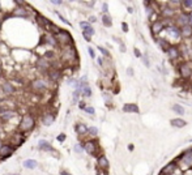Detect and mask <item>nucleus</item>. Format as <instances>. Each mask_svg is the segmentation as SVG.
Returning a JSON list of instances; mask_svg holds the SVG:
<instances>
[{"label":"nucleus","mask_w":192,"mask_h":175,"mask_svg":"<svg viewBox=\"0 0 192 175\" xmlns=\"http://www.w3.org/2000/svg\"><path fill=\"white\" fill-rule=\"evenodd\" d=\"M48 76H50V80L56 81V80H59V77H60V71H58V69H52V71H50V73H48Z\"/></svg>","instance_id":"obj_25"},{"label":"nucleus","mask_w":192,"mask_h":175,"mask_svg":"<svg viewBox=\"0 0 192 175\" xmlns=\"http://www.w3.org/2000/svg\"><path fill=\"white\" fill-rule=\"evenodd\" d=\"M85 113H88V114L93 115V114H94V109H93V107H90V106H86V107H85Z\"/></svg>","instance_id":"obj_34"},{"label":"nucleus","mask_w":192,"mask_h":175,"mask_svg":"<svg viewBox=\"0 0 192 175\" xmlns=\"http://www.w3.org/2000/svg\"><path fill=\"white\" fill-rule=\"evenodd\" d=\"M56 41L60 43V45H64V46H68L72 43V37L71 34L66 32V30H60L58 34H56Z\"/></svg>","instance_id":"obj_2"},{"label":"nucleus","mask_w":192,"mask_h":175,"mask_svg":"<svg viewBox=\"0 0 192 175\" xmlns=\"http://www.w3.org/2000/svg\"><path fill=\"white\" fill-rule=\"evenodd\" d=\"M4 144H2V140H0V149H2V147H3Z\"/></svg>","instance_id":"obj_47"},{"label":"nucleus","mask_w":192,"mask_h":175,"mask_svg":"<svg viewBox=\"0 0 192 175\" xmlns=\"http://www.w3.org/2000/svg\"><path fill=\"white\" fill-rule=\"evenodd\" d=\"M48 88V82L43 79H37L32 82V89L36 91H45Z\"/></svg>","instance_id":"obj_4"},{"label":"nucleus","mask_w":192,"mask_h":175,"mask_svg":"<svg viewBox=\"0 0 192 175\" xmlns=\"http://www.w3.org/2000/svg\"><path fill=\"white\" fill-rule=\"evenodd\" d=\"M98 50H100V51H101V52H102V54H103V55H105L106 58H109V56H110V52H109V51H107V50H106V48H103V47H101V46H100V47H98Z\"/></svg>","instance_id":"obj_32"},{"label":"nucleus","mask_w":192,"mask_h":175,"mask_svg":"<svg viewBox=\"0 0 192 175\" xmlns=\"http://www.w3.org/2000/svg\"><path fill=\"white\" fill-rule=\"evenodd\" d=\"M190 25L192 26V13H191V21H190Z\"/></svg>","instance_id":"obj_46"},{"label":"nucleus","mask_w":192,"mask_h":175,"mask_svg":"<svg viewBox=\"0 0 192 175\" xmlns=\"http://www.w3.org/2000/svg\"><path fill=\"white\" fill-rule=\"evenodd\" d=\"M63 59L64 60H71V61L77 59L76 50L72 46L71 47H66V48H64V51H63Z\"/></svg>","instance_id":"obj_7"},{"label":"nucleus","mask_w":192,"mask_h":175,"mask_svg":"<svg viewBox=\"0 0 192 175\" xmlns=\"http://www.w3.org/2000/svg\"><path fill=\"white\" fill-rule=\"evenodd\" d=\"M2 88H3L4 93H7V94H12V93H14V88L11 85V82H4Z\"/></svg>","instance_id":"obj_23"},{"label":"nucleus","mask_w":192,"mask_h":175,"mask_svg":"<svg viewBox=\"0 0 192 175\" xmlns=\"http://www.w3.org/2000/svg\"><path fill=\"white\" fill-rule=\"evenodd\" d=\"M123 111L124 113H140V109L139 106L135 105V103H126L124 106H123Z\"/></svg>","instance_id":"obj_11"},{"label":"nucleus","mask_w":192,"mask_h":175,"mask_svg":"<svg viewBox=\"0 0 192 175\" xmlns=\"http://www.w3.org/2000/svg\"><path fill=\"white\" fill-rule=\"evenodd\" d=\"M173 111H174V113H176V114H179V115H183L186 113L184 109H183V106H180V105H174L173 106Z\"/></svg>","instance_id":"obj_28"},{"label":"nucleus","mask_w":192,"mask_h":175,"mask_svg":"<svg viewBox=\"0 0 192 175\" xmlns=\"http://www.w3.org/2000/svg\"><path fill=\"white\" fill-rule=\"evenodd\" d=\"M54 120H55V115L54 114H46L45 116H43V119H42V123L45 124V125H51L54 123Z\"/></svg>","instance_id":"obj_18"},{"label":"nucleus","mask_w":192,"mask_h":175,"mask_svg":"<svg viewBox=\"0 0 192 175\" xmlns=\"http://www.w3.org/2000/svg\"><path fill=\"white\" fill-rule=\"evenodd\" d=\"M161 14H162V17H165V18L174 17V9H173V7H164Z\"/></svg>","instance_id":"obj_17"},{"label":"nucleus","mask_w":192,"mask_h":175,"mask_svg":"<svg viewBox=\"0 0 192 175\" xmlns=\"http://www.w3.org/2000/svg\"><path fill=\"white\" fill-rule=\"evenodd\" d=\"M170 124L173 125V127L175 128H183L187 125V121L183 120V119H180V118H176V119H173V120H170Z\"/></svg>","instance_id":"obj_13"},{"label":"nucleus","mask_w":192,"mask_h":175,"mask_svg":"<svg viewBox=\"0 0 192 175\" xmlns=\"http://www.w3.org/2000/svg\"><path fill=\"white\" fill-rule=\"evenodd\" d=\"M180 4L186 9H190V11H192V0H184V2H182Z\"/></svg>","instance_id":"obj_30"},{"label":"nucleus","mask_w":192,"mask_h":175,"mask_svg":"<svg viewBox=\"0 0 192 175\" xmlns=\"http://www.w3.org/2000/svg\"><path fill=\"white\" fill-rule=\"evenodd\" d=\"M103 12H105V14H106V12H107V4H106V3L103 4Z\"/></svg>","instance_id":"obj_42"},{"label":"nucleus","mask_w":192,"mask_h":175,"mask_svg":"<svg viewBox=\"0 0 192 175\" xmlns=\"http://www.w3.org/2000/svg\"><path fill=\"white\" fill-rule=\"evenodd\" d=\"M16 14H21V16H26V12L24 11L22 8H20V9H17V11H16Z\"/></svg>","instance_id":"obj_36"},{"label":"nucleus","mask_w":192,"mask_h":175,"mask_svg":"<svg viewBox=\"0 0 192 175\" xmlns=\"http://www.w3.org/2000/svg\"><path fill=\"white\" fill-rule=\"evenodd\" d=\"M94 21H96V17L92 16V17H90V22H94Z\"/></svg>","instance_id":"obj_44"},{"label":"nucleus","mask_w":192,"mask_h":175,"mask_svg":"<svg viewBox=\"0 0 192 175\" xmlns=\"http://www.w3.org/2000/svg\"><path fill=\"white\" fill-rule=\"evenodd\" d=\"M135 55H136L137 58H140V56H141V54H140V51H139V50H135Z\"/></svg>","instance_id":"obj_41"},{"label":"nucleus","mask_w":192,"mask_h":175,"mask_svg":"<svg viewBox=\"0 0 192 175\" xmlns=\"http://www.w3.org/2000/svg\"><path fill=\"white\" fill-rule=\"evenodd\" d=\"M52 4H55V6H60V4H62V2H51Z\"/></svg>","instance_id":"obj_43"},{"label":"nucleus","mask_w":192,"mask_h":175,"mask_svg":"<svg viewBox=\"0 0 192 175\" xmlns=\"http://www.w3.org/2000/svg\"><path fill=\"white\" fill-rule=\"evenodd\" d=\"M84 149H85L86 153H89V154H92V155L97 154V150H98L97 141H94V140H89V141H85V144H84Z\"/></svg>","instance_id":"obj_6"},{"label":"nucleus","mask_w":192,"mask_h":175,"mask_svg":"<svg viewBox=\"0 0 192 175\" xmlns=\"http://www.w3.org/2000/svg\"><path fill=\"white\" fill-rule=\"evenodd\" d=\"M60 175H70V174H68L67 171H62V173H60Z\"/></svg>","instance_id":"obj_45"},{"label":"nucleus","mask_w":192,"mask_h":175,"mask_svg":"<svg viewBox=\"0 0 192 175\" xmlns=\"http://www.w3.org/2000/svg\"><path fill=\"white\" fill-rule=\"evenodd\" d=\"M157 42H158V45L162 47V50L164 51H167L170 48V43L167 42L166 39H164V38H160V39H157Z\"/></svg>","instance_id":"obj_24"},{"label":"nucleus","mask_w":192,"mask_h":175,"mask_svg":"<svg viewBox=\"0 0 192 175\" xmlns=\"http://www.w3.org/2000/svg\"><path fill=\"white\" fill-rule=\"evenodd\" d=\"M94 34V29H93L92 26L90 28H88V29H85V30H82V35H84V38L89 42L90 39H92V35Z\"/></svg>","instance_id":"obj_22"},{"label":"nucleus","mask_w":192,"mask_h":175,"mask_svg":"<svg viewBox=\"0 0 192 175\" xmlns=\"http://www.w3.org/2000/svg\"><path fill=\"white\" fill-rule=\"evenodd\" d=\"M89 133L93 135V136H97V133H98V128H97V127H90V128H89Z\"/></svg>","instance_id":"obj_33"},{"label":"nucleus","mask_w":192,"mask_h":175,"mask_svg":"<svg viewBox=\"0 0 192 175\" xmlns=\"http://www.w3.org/2000/svg\"><path fill=\"white\" fill-rule=\"evenodd\" d=\"M182 161H183L186 165H190L192 162V153H187L182 157Z\"/></svg>","instance_id":"obj_29"},{"label":"nucleus","mask_w":192,"mask_h":175,"mask_svg":"<svg viewBox=\"0 0 192 175\" xmlns=\"http://www.w3.org/2000/svg\"><path fill=\"white\" fill-rule=\"evenodd\" d=\"M191 39H192V38H191Z\"/></svg>","instance_id":"obj_50"},{"label":"nucleus","mask_w":192,"mask_h":175,"mask_svg":"<svg viewBox=\"0 0 192 175\" xmlns=\"http://www.w3.org/2000/svg\"><path fill=\"white\" fill-rule=\"evenodd\" d=\"M98 166L102 167L103 170L109 169V161H107V158L105 155H100V157H98Z\"/></svg>","instance_id":"obj_19"},{"label":"nucleus","mask_w":192,"mask_h":175,"mask_svg":"<svg viewBox=\"0 0 192 175\" xmlns=\"http://www.w3.org/2000/svg\"><path fill=\"white\" fill-rule=\"evenodd\" d=\"M38 148L41 150H47V152H50V150H52V147L50 145V143L46 141V140H39L38 143Z\"/></svg>","instance_id":"obj_20"},{"label":"nucleus","mask_w":192,"mask_h":175,"mask_svg":"<svg viewBox=\"0 0 192 175\" xmlns=\"http://www.w3.org/2000/svg\"><path fill=\"white\" fill-rule=\"evenodd\" d=\"M102 22H103V25L107 26V28H110L112 25V21H111V18L109 14H103V17H102Z\"/></svg>","instance_id":"obj_27"},{"label":"nucleus","mask_w":192,"mask_h":175,"mask_svg":"<svg viewBox=\"0 0 192 175\" xmlns=\"http://www.w3.org/2000/svg\"><path fill=\"white\" fill-rule=\"evenodd\" d=\"M56 139H58V141H64V140H66V135H59Z\"/></svg>","instance_id":"obj_39"},{"label":"nucleus","mask_w":192,"mask_h":175,"mask_svg":"<svg viewBox=\"0 0 192 175\" xmlns=\"http://www.w3.org/2000/svg\"><path fill=\"white\" fill-rule=\"evenodd\" d=\"M34 125H36V120H34V118L32 115H24L22 119H21V123H20L18 125V129L20 132H29V131H32L34 128Z\"/></svg>","instance_id":"obj_1"},{"label":"nucleus","mask_w":192,"mask_h":175,"mask_svg":"<svg viewBox=\"0 0 192 175\" xmlns=\"http://www.w3.org/2000/svg\"><path fill=\"white\" fill-rule=\"evenodd\" d=\"M164 22H162V21H156L154 24H153V25H152V33H153V34H160L161 32H162V29H164Z\"/></svg>","instance_id":"obj_14"},{"label":"nucleus","mask_w":192,"mask_h":175,"mask_svg":"<svg viewBox=\"0 0 192 175\" xmlns=\"http://www.w3.org/2000/svg\"><path fill=\"white\" fill-rule=\"evenodd\" d=\"M75 129H76V132H77L78 135H86V133H89V128H88L84 123H78V124H76Z\"/></svg>","instance_id":"obj_15"},{"label":"nucleus","mask_w":192,"mask_h":175,"mask_svg":"<svg viewBox=\"0 0 192 175\" xmlns=\"http://www.w3.org/2000/svg\"><path fill=\"white\" fill-rule=\"evenodd\" d=\"M38 65H39V68H41V69H48V67H50V63H48V61L45 59V58H43V59H39Z\"/></svg>","instance_id":"obj_26"},{"label":"nucleus","mask_w":192,"mask_h":175,"mask_svg":"<svg viewBox=\"0 0 192 175\" xmlns=\"http://www.w3.org/2000/svg\"><path fill=\"white\" fill-rule=\"evenodd\" d=\"M179 73L183 79H190L192 76V67L188 61H183L179 64Z\"/></svg>","instance_id":"obj_3"},{"label":"nucleus","mask_w":192,"mask_h":175,"mask_svg":"<svg viewBox=\"0 0 192 175\" xmlns=\"http://www.w3.org/2000/svg\"><path fill=\"white\" fill-rule=\"evenodd\" d=\"M122 26H123V30H124V32H128V26H127V24H126V22H123V24H122Z\"/></svg>","instance_id":"obj_40"},{"label":"nucleus","mask_w":192,"mask_h":175,"mask_svg":"<svg viewBox=\"0 0 192 175\" xmlns=\"http://www.w3.org/2000/svg\"><path fill=\"white\" fill-rule=\"evenodd\" d=\"M88 51H89V55L93 58V59H94V58H96V54H94V50H93V48L92 47H88Z\"/></svg>","instance_id":"obj_37"},{"label":"nucleus","mask_w":192,"mask_h":175,"mask_svg":"<svg viewBox=\"0 0 192 175\" xmlns=\"http://www.w3.org/2000/svg\"><path fill=\"white\" fill-rule=\"evenodd\" d=\"M56 14H58V16H59V18H60V20H62V21H63L64 24H67V25H70V22H68V21L66 20V18H64V17L62 16V14H60V13H58V12H56Z\"/></svg>","instance_id":"obj_38"},{"label":"nucleus","mask_w":192,"mask_h":175,"mask_svg":"<svg viewBox=\"0 0 192 175\" xmlns=\"http://www.w3.org/2000/svg\"><path fill=\"white\" fill-rule=\"evenodd\" d=\"M82 149H84V145H81V144H77V145H76V147H75V150H76V152H77V153H80V152H81V150H82Z\"/></svg>","instance_id":"obj_35"},{"label":"nucleus","mask_w":192,"mask_h":175,"mask_svg":"<svg viewBox=\"0 0 192 175\" xmlns=\"http://www.w3.org/2000/svg\"><path fill=\"white\" fill-rule=\"evenodd\" d=\"M191 89H192V88H191Z\"/></svg>","instance_id":"obj_49"},{"label":"nucleus","mask_w":192,"mask_h":175,"mask_svg":"<svg viewBox=\"0 0 192 175\" xmlns=\"http://www.w3.org/2000/svg\"><path fill=\"white\" fill-rule=\"evenodd\" d=\"M167 55L171 60H178L180 58V50L176 46H170V48L167 50Z\"/></svg>","instance_id":"obj_9"},{"label":"nucleus","mask_w":192,"mask_h":175,"mask_svg":"<svg viewBox=\"0 0 192 175\" xmlns=\"http://www.w3.org/2000/svg\"><path fill=\"white\" fill-rule=\"evenodd\" d=\"M12 153H13V147H11V145H8V144H4L2 149H0V158H7Z\"/></svg>","instance_id":"obj_10"},{"label":"nucleus","mask_w":192,"mask_h":175,"mask_svg":"<svg viewBox=\"0 0 192 175\" xmlns=\"http://www.w3.org/2000/svg\"><path fill=\"white\" fill-rule=\"evenodd\" d=\"M166 32L169 34L170 38H173V39H179L182 37V32H180V28H178L176 25H169L166 28Z\"/></svg>","instance_id":"obj_5"},{"label":"nucleus","mask_w":192,"mask_h":175,"mask_svg":"<svg viewBox=\"0 0 192 175\" xmlns=\"http://www.w3.org/2000/svg\"><path fill=\"white\" fill-rule=\"evenodd\" d=\"M80 26L82 28V30H85V29H88V28H90L92 25H90V24H89V22H86V21H81V22H80Z\"/></svg>","instance_id":"obj_31"},{"label":"nucleus","mask_w":192,"mask_h":175,"mask_svg":"<svg viewBox=\"0 0 192 175\" xmlns=\"http://www.w3.org/2000/svg\"><path fill=\"white\" fill-rule=\"evenodd\" d=\"M190 21H191V13H180L178 17H176V22L183 26L190 25Z\"/></svg>","instance_id":"obj_8"},{"label":"nucleus","mask_w":192,"mask_h":175,"mask_svg":"<svg viewBox=\"0 0 192 175\" xmlns=\"http://www.w3.org/2000/svg\"><path fill=\"white\" fill-rule=\"evenodd\" d=\"M22 165H24V167L25 169H36L38 166V162L36 161V159H25Z\"/></svg>","instance_id":"obj_21"},{"label":"nucleus","mask_w":192,"mask_h":175,"mask_svg":"<svg viewBox=\"0 0 192 175\" xmlns=\"http://www.w3.org/2000/svg\"><path fill=\"white\" fill-rule=\"evenodd\" d=\"M175 167H176L175 162H171V163H169V165H166V166L161 170V175H171V174L174 173Z\"/></svg>","instance_id":"obj_12"},{"label":"nucleus","mask_w":192,"mask_h":175,"mask_svg":"<svg viewBox=\"0 0 192 175\" xmlns=\"http://www.w3.org/2000/svg\"><path fill=\"white\" fill-rule=\"evenodd\" d=\"M11 175H20V174H11Z\"/></svg>","instance_id":"obj_48"},{"label":"nucleus","mask_w":192,"mask_h":175,"mask_svg":"<svg viewBox=\"0 0 192 175\" xmlns=\"http://www.w3.org/2000/svg\"><path fill=\"white\" fill-rule=\"evenodd\" d=\"M180 32H182V37L183 38H192V26L191 25L180 28Z\"/></svg>","instance_id":"obj_16"}]
</instances>
